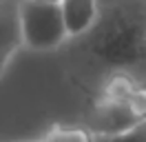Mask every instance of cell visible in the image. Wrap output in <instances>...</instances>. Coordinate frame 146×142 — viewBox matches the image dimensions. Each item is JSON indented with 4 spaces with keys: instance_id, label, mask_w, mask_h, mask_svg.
Listing matches in <instances>:
<instances>
[{
    "instance_id": "obj_1",
    "label": "cell",
    "mask_w": 146,
    "mask_h": 142,
    "mask_svg": "<svg viewBox=\"0 0 146 142\" xmlns=\"http://www.w3.org/2000/svg\"><path fill=\"white\" fill-rule=\"evenodd\" d=\"M22 44L33 51H49L66 38L60 2H22L20 5Z\"/></svg>"
},
{
    "instance_id": "obj_7",
    "label": "cell",
    "mask_w": 146,
    "mask_h": 142,
    "mask_svg": "<svg viewBox=\"0 0 146 142\" xmlns=\"http://www.w3.org/2000/svg\"><path fill=\"white\" fill-rule=\"evenodd\" d=\"M11 56H7L5 51H0V76H2V71L7 69V62H9Z\"/></svg>"
},
{
    "instance_id": "obj_5",
    "label": "cell",
    "mask_w": 146,
    "mask_h": 142,
    "mask_svg": "<svg viewBox=\"0 0 146 142\" xmlns=\"http://www.w3.org/2000/svg\"><path fill=\"white\" fill-rule=\"evenodd\" d=\"M93 142H146V118L139 120L137 124H133L126 131L115 133V135H104V138L100 135Z\"/></svg>"
},
{
    "instance_id": "obj_3",
    "label": "cell",
    "mask_w": 146,
    "mask_h": 142,
    "mask_svg": "<svg viewBox=\"0 0 146 142\" xmlns=\"http://www.w3.org/2000/svg\"><path fill=\"white\" fill-rule=\"evenodd\" d=\"M60 9H62L66 36L84 33L98 16L95 2H89V0H66V2H60Z\"/></svg>"
},
{
    "instance_id": "obj_4",
    "label": "cell",
    "mask_w": 146,
    "mask_h": 142,
    "mask_svg": "<svg viewBox=\"0 0 146 142\" xmlns=\"http://www.w3.org/2000/svg\"><path fill=\"white\" fill-rule=\"evenodd\" d=\"M20 44H22L20 5L18 2H0V51L11 56Z\"/></svg>"
},
{
    "instance_id": "obj_2",
    "label": "cell",
    "mask_w": 146,
    "mask_h": 142,
    "mask_svg": "<svg viewBox=\"0 0 146 142\" xmlns=\"http://www.w3.org/2000/svg\"><path fill=\"white\" fill-rule=\"evenodd\" d=\"M139 120H144V118H137L133 113L131 104L124 100V102H109V104H104L93 118V127L104 138V135H115V133L126 131L133 124H137Z\"/></svg>"
},
{
    "instance_id": "obj_6",
    "label": "cell",
    "mask_w": 146,
    "mask_h": 142,
    "mask_svg": "<svg viewBox=\"0 0 146 142\" xmlns=\"http://www.w3.org/2000/svg\"><path fill=\"white\" fill-rule=\"evenodd\" d=\"M42 142H93V140L89 135V131H84V129H62V127H58V129H51L46 133Z\"/></svg>"
}]
</instances>
